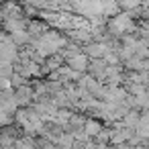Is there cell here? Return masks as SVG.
<instances>
[{
  "label": "cell",
  "mask_w": 149,
  "mask_h": 149,
  "mask_svg": "<svg viewBox=\"0 0 149 149\" xmlns=\"http://www.w3.org/2000/svg\"><path fill=\"white\" fill-rule=\"evenodd\" d=\"M65 57V63L72 68V70H76V72H80V74H84V72H88V65H90V57L84 53V51H78V53H70V55H63Z\"/></svg>",
  "instance_id": "obj_2"
},
{
  "label": "cell",
  "mask_w": 149,
  "mask_h": 149,
  "mask_svg": "<svg viewBox=\"0 0 149 149\" xmlns=\"http://www.w3.org/2000/svg\"><path fill=\"white\" fill-rule=\"evenodd\" d=\"M27 31L31 33L33 39H37V37H41V35H45V33L49 31V25H47L45 21L33 19V21H27Z\"/></svg>",
  "instance_id": "obj_5"
},
{
  "label": "cell",
  "mask_w": 149,
  "mask_h": 149,
  "mask_svg": "<svg viewBox=\"0 0 149 149\" xmlns=\"http://www.w3.org/2000/svg\"><path fill=\"white\" fill-rule=\"evenodd\" d=\"M15 94H17V100H19L21 106H31V104L35 102V88H33L29 82L23 84V86H19V88L15 90Z\"/></svg>",
  "instance_id": "obj_3"
},
{
  "label": "cell",
  "mask_w": 149,
  "mask_h": 149,
  "mask_svg": "<svg viewBox=\"0 0 149 149\" xmlns=\"http://www.w3.org/2000/svg\"><path fill=\"white\" fill-rule=\"evenodd\" d=\"M133 29H135V21H133L131 13H116L108 21V33L114 35V37H125Z\"/></svg>",
  "instance_id": "obj_1"
},
{
  "label": "cell",
  "mask_w": 149,
  "mask_h": 149,
  "mask_svg": "<svg viewBox=\"0 0 149 149\" xmlns=\"http://www.w3.org/2000/svg\"><path fill=\"white\" fill-rule=\"evenodd\" d=\"M8 35L13 37L15 45L21 47V49H25V47L31 45V41H33V37H31V33H29L27 29H23V31H15V33H8Z\"/></svg>",
  "instance_id": "obj_6"
},
{
  "label": "cell",
  "mask_w": 149,
  "mask_h": 149,
  "mask_svg": "<svg viewBox=\"0 0 149 149\" xmlns=\"http://www.w3.org/2000/svg\"><path fill=\"white\" fill-rule=\"evenodd\" d=\"M104 129V125L100 123V120H96V118H86V123H84V127H82V131L88 135V137H96L100 131Z\"/></svg>",
  "instance_id": "obj_7"
},
{
  "label": "cell",
  "mask_w": 149,
  "mask_h": 149,
  "mask_svg": "<svg viewBox=\"0 0 149 149\" xmlns=\"http://www.w3.org/2000/svg\"><path fill=\"white\" fill-rule=\"evenodd\" d=\"M106 72H108V63L104 61V57H98V59H90V65H88V74H92L96 80L104 82L106 78Z\"/></svg>",
  "instance_id": "obj_4"
}]
</instances>
